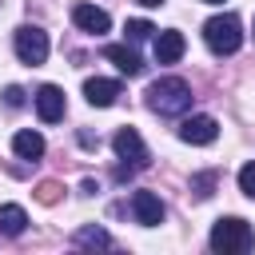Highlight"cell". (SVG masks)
I'll use <instances>...</instances> for the list:
<instances>
[{
    "instance_id": "obj_2",
    "label": "cell",
    "mask_w": 255,
    "mask_h": 255,
    "mask_svg": "<svg viewBox=\"0 0 255 255\" xmlns=\"http://www.w3.org/2000/svg\"><path fill=\"white\" fill-rule=\"evenodd\" d=\"M251 247H255V231H251L247 219H239V215L215 219V227H211V251H219V255H243Z\"/></svg>"
},
{
    "instance_id": "obj_4",
    "label": "cell",
    "mask_w": 255,
    "mask_h": 255,
    "mask_svg": "<svg viewBox=\"0 0 255 255\" xmlns=\"http://www.w3.org/2000/svg\"><path fill=\"white\" fill-rule=\"evenodd\" d=\"M16 56L24 60V64H44L48 60V32L44 28H36V24H24V28H16Z\"/></svg>"
},
{
    "instance_id": "obj_1",
    "label": "cell",
    "mask_w": 255,
    "mask_h": 255,
    "mask_svg": "<svg viewBox=\"0 0 255 255\" xmlns=\"http://www.w3.org/2000/svg\"><path fill=\"white\" fill-rule=\"evenodd\" d=\"M147 108L155 112V116H183L187 108H191V88H187V80H179V76H163V80H155V84H147Z\"/></svg>"
},
{
    "instance_id": "obj_9",
    "label": "cell",
    "mask_w": 255,
    "mask_h": 255,
    "mask_svg": "<svg viewBox=\"0 0 255 255\" xmlns=\"http://www.w3.org/2000/svg\"><path fill=\"white\" fill-rule=\"evenodd\" d=\"M131 211H135V219H139L143 227L163 223V203H159L155 191H135V195H131Z\"/></svg>"
},
{
    "instance_id": "obj_3",
    "label": "cell",
    "mask_w": 255,
    "mask_h": 255,
    "mask_svg": "<svg viewBox=\"0 0 255 255\" xmlns=\"http://www.w3.org/2000/svg\"><path fill=\"white\" fill-rule=\"evenodd\" d=\"M203 40H207V48H211L215 56H231V52H239V44H243V28H239V20H235L231 12H223V16H211V20L203 24Z\"/></svg>"
},
{
    "instance_id": "obj_7",
    "label": "cell",
    "mask_w": 255,
    "mask_h": 255,
    "mask_svg": "<svg viewBox=\"0 0 255 255\" xmlns=\"http://www.w3.org/2000/svg\"><path fill=\"white\" fill-rule=\"evenodd\" d=\"M72 20H76L80 32H92V36H104L112 28V16L104 8H96V4H76L72 8Z\"/></svg>"
},
{
    "instance_id": "obj_6",
    "label": "cell",
    "mask_w": 255,
    "mask_h": 255,
    "mask_svg": "<svg viewBox=\"0 0 255 255\" xmlns=\"http://www.w3.org/2000/svg\"><path fill=\"white\" fill-rule=\"evenodd\" d=\"M215 135H219V124H215L211 116H187V120L179 124V139H183V143H195V147L215 143Z\"/></svg>"
},
{
    "instance_id": "obj_17",
    "label": "cell",
    "mask_w": 255,
    "mask_h": 255,
    "mask_svg": "<svg viewBox=\"0 0 255 255\" xmlns=\"http://www.w3.org/2000/svg\"><path fill=\"white\" fill-rule=\"evenodd\" d=\"M239 191H243L247 199H255V163H243V167H239Z\"/></svg>"
},
{
    "instance_id": "obj_10",
    "label": "cell",
    "mask_w": 255,
    "mask_h": 255,
    "mask_svg": "<svg viewBox=\"0 0 255 255\" xmlns=\"http://www.w3.org/2000/svg\"><path fill=\"white\" fill-rule=\"evenodd\" d=\"M84 96H88L92 108H112L116 96H120V84L116 80H104V76H92V80H84Z\"/></svg>"
},
{
    "instance_id": "obj_20",
    "label": "cell",
    "mask_w": 255,
    "mask_h": 255,
    "mask_svg": "<svg viewBox=\"0 0 255 255\" xmlns=\"http://www.w3.org/2000/svg\"><path fill=\"white\" fill-rule=\"evenodd\" d=\"M211 183H215V175H211V171H207V175H195V187H199L195 195H199V199H207V195H211Z\"/></svg>"
},
{
    "instance_id": "obj_22",
    "label": "cell",
    "mask_w": 255,
    "mask_h": 255,
    "mask_svg": "<svg viewBox=\"0 0 255 255\" xmlns=\"http://www.w3.org/2000/svg\"><path fill=\"white\" fill-rule=\"evenodd\" d=\"M207 4H223V0H207Z\"/></svg>"
},
{
    "instance_id": "obj_11",
    "label": "cell",
    "mask_w": 255,
    "mask_h": 255,
    "mask_svg": "<svg viewBox=\"0 0 255 255\" xmlns=\"http://www.w3.org/2000/svg\"><path fill=\"white\" fill-rule=\"evenodd\" d=\"M183 48H187V40H183V32H159L155 36V60L159 64H175L179 56H183Z\"/></svg>"
},
{
    "instance_id": "obj_19",
    "label": "cell",
    "mask_w": 255,
    "mask_h": 255,
    "mask_svg": "<svg viewBox=\"0 0 255 255\" xmlns=\"http://www.w3.org/2000/svg\"><path fill=\"white\" fill-rule=\"evenodd\" d=\"M4 104H8V108H24V88H16V84L4 88Z\"/></svg>"
},
{
    "instance_id": "obj_18",
    "label": "cell",
    "mask_w": 255,
    "mask_h": 255,
    "mask_svg": "<svg viewBox=\"0 0 255 255\" xmlns=\"http://www.w3.org/2000/svg\"><path fill=\"white\" fill-rule=\"evenodd\" d=\"M36 195H40V203H56V199H60V183H52V179H48V183H40V191H36Z\"/></svg>"
},
{
    "instance_id": "obj_8",
    "label": "cell",
    "mask_w": 255,
    "mask_h": 255,
    "mask_svg": "<svg viewBox=\"0 0 255 255\" xmlns=\"http://www.w3.org/2000/svg\"><path fill=\"white\" fill-rule=\"evenodd\" d=\"M36 116H40L44 124H60V120H64V92H60L56 84H44V88L36 92Z\"/></svg>"
},
{
    "instance_id": "obj_14",
    "label": "cell",
    "mask_w": 255,
    "mask_h": 255,
    "mask_svg": "<svg viewBox=\"0 0 255 255\" xmlns=\"http://www.w3.org/2000/svg\"><path fill=\"white\" fill-rule=\"evenodd\" d=\"M28 227V215L20 203H0V235H20Z\"/></svg>"
},
{
    "instance_id": "obj_12",
    "label": "cell",
    "mask_w": 255,
    "mask_h": 255,
    "mask_svg": "<svg viewBox=\"0 0 255 255\" xmlns=\"http://www.w3.org/2000/svg\"><path fill=\"white\" fill-rule=\"evenodd\" d=\"M104 56H108L124 76H139V72H143V64H139L135 48H128V44H108V48H104Z\"/></svg>"
},
{
    "instance_id": "obj_5",
    "label": "cell",
    "mask_w": 255,
    "mask_h": 255,
    "mask_svg": "<svg viewBox=\"0 0 255 255\" xmlns=\"http://www.w3.org/2000/svg\"><path fill=\"white\" fill-rule=\"evenodd\" d=\"M112 147H116V155L128 159L131 167H143V163H147V147H143V139H139L135 128H120V131L112 135Z\"/></svg>"
},
{
    "instance_id": "obj_16",
    "label": "cell",
    "mask_w": 255,
    "mask_h": 255,
    "mask_svg": "<svg viewBox=\"0 0 255 255\" xmlns=\"http://www.w3.org/2000/svg\"><path fill=\"white\" fill-rule=\"evenodd\" d=\"M124 32H128V40H131V44H139V40H147L155 28H151L147 20H128V28H124Z\"/></svg>"
},
{
    "instance_id": "obj_13",
    "label": "cell",
    "mask_w": 255,
    "mask_h": 255,
    "mask_svg": "<svg viewBox=\"0 0 255 255\" xmlns=\"http://www.w3.org/2000/svg\"><path fill=\"white\" fill-rule=\"evenodd\" d=\"M12 151L20 159H40L44 155V135L40 131H16L12 135Z\"/></svg>"
},
{
    "instance_id": "obj_15",
    "label": "cell",
    "mask_w": 255,
    "mask_h": 255,
    "mask_svg": "<svg viewBox=\"0 0 255 255\" xmlns=\"http://www.w3.org/2000/svg\"><path fill=\"white\" fill-rule=\"evenodd\" d=\"M76 243H80V247H108L112 235H108L104 227H80V231H76Z\"/></svg>"
},
{
    "instance_id": "obj_21",
    "label": "cell",
    "mask_w": 255,
    "mask_h": 255,
    "mask_svg": "<svg viewBox=\"0 0 255 255\" xmlns=\"http://www.w3.org/2000/svg\"><path fill=\"white\" fill-rule=\"evenodd\" d=\"M139 4H143V8H159L163 0H139Z\"/></svg>"
}]
</instances>
